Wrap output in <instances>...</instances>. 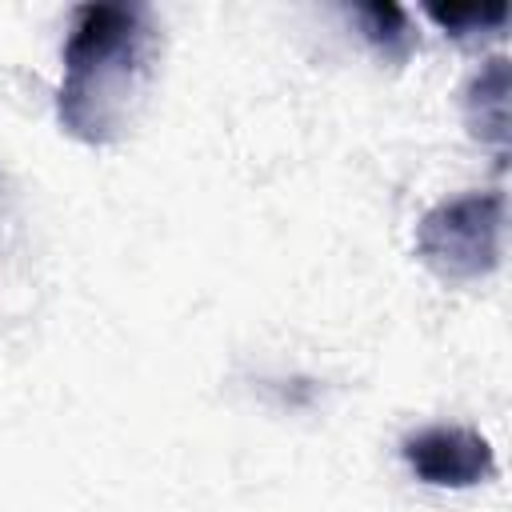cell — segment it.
Masks as SVG:
<instances>
[{"instance_id": "6da1fadb", "label": "cell", "mask_w": 512, "mask_h": 512, "mask_svg": "<svg viewBox=\"0 0 512 512\" xmlns=\"http://www.w3.org/2000/svg\"><path fill=\"white\" fill-rule=\"evenodd\" d=\"M152 52L156 28L144 4H80L64 40V76L56 92L64 132L88 144L124 136Z\"/></svg>"}, {"instance_id": "5b68a950", "label": "cell", "mask_w": 512, "mask_h": 512, "mask_svg": "<svg viewBox=\"0 0 512 512\" xmlns=\"http://www.w3.org/2000/svg\"><path fill=\"white\" fill-rule=\"evenodd\" d=\"M352 16H356L360 32L368 36V44H372L384 60L404 64V60L412 56V48H416V28H412V16H408L400 4H384V0H376V4H356Z\"/></svg>"}, {"instance_id": "277c9868", "label": "cell", "mask_w": 512, "mask_h": 512, "mask_svg": "<svg viewBox=\"0 0 512 512\" xmlns=\"http://www.w3.org/2000/svg\"><path fill=\"white\" fill-rule=\"evenodd\" d=\"M464 116L472 136L492 140V144H508V60L492 56L468 84L464 92Z\"/></svg>"}, {"instance_id": "7a4b0ae2", "label": "cell", "mask_w": 512, "mask_h": 512, "mask_svg": "<svg viewBox=\"0 0 512 512\" xmlns=\"http://www.w3.org/2000/svg\"><path fill=\"white\" fill-rule=\"evenodd\" d=\"M504 252V192H468L436 204L416 224V256L440 280H476Z\"/></svg>"}, {"instance_id": "8992f818", "label": "cell", "mask_w": 512, "mask_h": 512, "mask_svg": "<svg viewBox=\"0 0 512 512\" xmlns=\"http://www.w3.org/2000/svg\"><path fill=\"white\" fill-rule=\"evenodd\" d=\"M424 12L456 40H476L484 32L504 28V20H508V4H448V8L444 4H428Z\"/></svg>"}, {"instance_id": "3957f363", "label": "cell", "mask_w": 512, "mask_h": 512, "mask_svg": "<svg viewBox=\"0 0 512 512\" xmlns=\"http://www.w3.org/2000/svg\"><path fill=\"white\" fill-rule=\"evenodd\" d=\"M400 456L408 460L412 476L432 488H472L488 484L496 476V452L492 444L460 424H436L404 436Z\"/></svg>"}]
</instances>
